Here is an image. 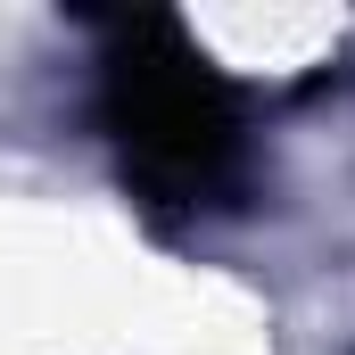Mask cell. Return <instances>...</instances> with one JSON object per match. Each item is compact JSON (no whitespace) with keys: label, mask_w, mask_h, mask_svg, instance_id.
<instances>
[{"label":"cell","mask_w":355,"mask_h":355,"mask_svg":"<svg viewBox=\"0 0 355 355\" xmlns=\"http://www.w3.org/2000/svg\"><path fill=\"white\" fill-rule=\"evenodd\" d=\"M107 83H99V116L124 149V174L141 182L157 207H215L240 190L248 166V132L223 75L190 50L174 17H116L107 25Z\"/></svg>","instance_id":"1"}]
</instances>
